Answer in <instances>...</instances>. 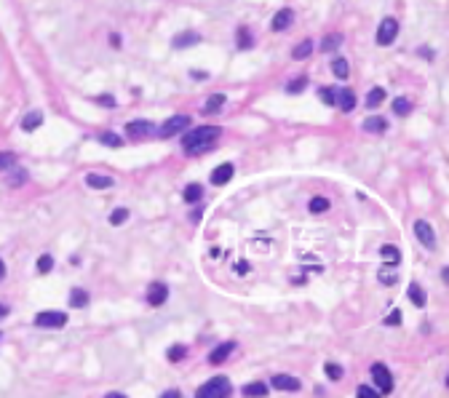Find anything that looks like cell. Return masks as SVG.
<instances>
[{
    "label": "cell",
    "instance_id": "1",
    "mask_svg": "<svg viewBox=\"0 0 449 398\" xmlns=\"http://www.w3.org/2000/svg\"><path fill=\"white\" fill-rule=\"evenodd\" d=\"M222 128L219 126H201V128H193L190 134L182 137V147L187 155H201L206 150L214 147V142L219 139Z\"/></svg>",
    "mask_w": 449,
    "mask_h": 398
},
{
    "label": "cell",
    "instance_id": "2",
    "mask_svg": "<svg viewBox=\"0 0 449 398\" xmlns=\"http://www.w3.org/2000/svg\"><path fill=\"white\" fill-rule=\"evenodd\" d=\"M233 393V385L228 377H214V380H209L206 385L198 387V398H228Z\"/></svg>",
    "mask_w": 449,
    "mask_h": 398
},
{
    "label": "cell",
    "instance_id": "3",
    "mask_svg": "<svg viewBox=\"0 0 449 398\" xmlns=\"http://www.w3.org/2000/svg\"><path fill=\"white\" fill-rule=\"evenodd\" d=\"M35 326L37 329H64L67 326V313L62 310H43L35 316Z\"/></svg>",
    "mask_w": 449,
    "mask_h": 398
},
{
    "label": "cell",
    "instance_id": "4",
    "mask_svg": "<svg viewBox=\"0 0 449 398\" xmlns=\"http://www.w3.org/2000/svg\"><path fill=\"white\" fill-rule=\"evenodd\" d=\"M369 374H372V380H374V387H377V393L380 395H388L393 390V374H390V369L385 364H374L369 369Z\"/></svg>",
    "mask_w": 449,
    "mask_h": 398
},
{
    "label": "cell",
    "instance_id": "5",
    "mask_svg": "<svg viewBox=\"0 0 449 398\" xmlns=\"http://www.w3.org/2000/svg\"><path fill=\"white\" fill-rule=\"evenodd\" d=\"M185 128H190V115H171L161 128H158V137H161V139H168V137L182 134Z\"/></svg>",
    "mask_w": 449,
    "mask_h": 398
},
{
    "label": "cell",
    "instance_id": "6",
    "mask_svg": "<svg viewBox=\"0 0 449 398\" xmlns=\"http://www.w3.org/2000/svg\"><path fill=\"white\" fill-rule=\"evenodd\" d=\"M396 35H398V22L393 16H385L380 22V27H377V43L380 46H390L393 40H396Z\"/></svg>",
    "mask_w": 449,
    "mask_h": 398
},
{
    "label": "cell",
    "instance_id": "7",
    "mask_svg": "<svg viewBox=\"0 0 449 398\" xmlns=\"http://www.w3.org/2000/svg\"><path fill=\"white\" fill-rule=\"evenodd\" d=\"M415 235H417V241L425 246V249H436V233H433V227H430L425 219H417L415 222Z\"/></svg>",
    "mask_w": 449,
    "mask_h": 398
},
{
    "label": "cell",
    "instance_id": "8",
    "mask_svg": "<svg viewBox=\"0 0 449 398\" xmlns=\"http://www.w3.org/2000/svg\"><path fill=\"white\" fill-rule=\"evenodd\" d=\"M166 299H168V286L166 283H158V281L150 283L147 286V305L150 307H161Z\"/></svg>",
    "mask_w": 449,
    "mask_h": 398
},
{
    "label": "cell",
    "instance_id": "9",
    "mask_svg": "<svg viewBox=\"0 0 449 398\" xmlns=\"http://www.w3.org/2000/svg\"><path fill=\"white\" fill-rule=\"evenodd\" d=\"M294 22V11L292 8H281V11L273 16V22H270V30L273 32H284V30H289V24Z\"/></svg>",
    "mask_w": 449,
    "mask_h": 398
},
{
    "label": "cell",
    "instance_id": "10",
    "mask_svg": "<svg viewBox=\"0 0 449 398\" xmlns=\"http://www.w3.org/2000/svg\"><path fill=\"white\" fill-rule=\"evenodd\" d=\"M236 347H238L236 342H224V345H217V347H214L211 353H209V364H211V366H219V364H224V361H228V358H230V353H233V350H236Z\"/></svg>",
    "mask_w": 449,
    "mask_h": 398
},
{
    "label": "cell",
    "instance_id": "11",
    "mask_svg": "<svg viewBox=\"0 0 449 398\" xmlns=\"http://www.w3.org/2000/svg\"><path fill=\"white\" fill-rule=\"evenodd\" d=\"M377 281L382 283V286H396V281H398V264L385 262L380 268V273H377Z\"/></svg>",
    "mask_w": 449,
    "mask_h": 398
},
{
    "label": "cell",
    "instance_id": "12",
    "mask_svg": "<svg viewBox=\"0 0 449 398\" xmlns=\"http://www.w3.org/2000/svg\"><path fill=\"white\" fill-rule=\"evenodd\" d=\"M270 385H273L276 390H299V387H302V382H299L297 377H289V374H276L273 380H270Z\"/></svg>",
    "mask_w": 449,
    "mask_h": 398
},
{
    "label": "cell",
    "instance_id": "13",
    "mask_svg": "<svg viewBox=\"0 0 449 398\" xmlns=\"http://www.w3.org/2000/svg\"><path fill=\"white\" fill-rule=\"evenodd\" d=\"M155 131V126L150 120H131L126 126V134L128 137H150Z\"/></svg>",
    "mask_w": 449,
    "mask_h": 398
},
{
    "label": "cell",
    "instance_id": "14",
    "mask_svg": "<svg viewBox=\"0 0 449 398\" xmlns=\"http://www.w3.org/2000/svg\"><path fill=\"white\" fill-rule=\"evenodd\" d=\"M233 171H236V168H233V163H222V166H217V168L211 171V182L217 185V187L228 185L230 179H233Z\"/></svg>",
    "mask_w": 449,
    "mask_h": 398
},
{
    "label": "cell",
    "instance_id": "15",
    "mask_svg": "<svg viewBox=\"0 0 449 398\" xmlns=\"http://www.w3.org/2000/svg\"><path fill=\"white\" fill-rule=\"evenodd\" d=\"M195 43H201V32H195V30H187V32H179L171 40L174 49H187V46H195Z\"/></svg>",
    "mask_w": 449,
    "mask_h": 398
},
{
    "label": "cell",
    "instance_id": "16",
    "mask_svg": "<svg viewBox=\"0 0 449 398\" xmlns=\"http://www.w3.org/2000/svg\"><path fill=\"white\" fill-rule=\"evenodd\" d=\"M337 107H340L342 112H350L355 107V94L350 89H337Z\"/></svg>",
    "mask_w": 449,
    "mask_h": 398
},
{
    "label": "cell",
    "instance_id": "17",
    "mask_svg": "<svg viewBox=\"0 0 449 398\" xmlns=\"http://www.w3.org/2000/svg\"><path fill=\"white\" fill-rule=\"evenodd\" d=\"M86 185L94 187V190H107V187L115 185V179H112V176H102V174H88L86 176Z\"/></svg>",
    "mask_w": 449,
    "mask_h": 398
},
{
    "label": "cell",
    "instance_id": "18",
    "mask_svg": "<svg viewBox=\"0 0 449 398\" xmlns=\"http://www.w3.org/2000/svg\"><path fill=\"white\" fill-rule=\"evenodd\" d=\"M182 201H187V203H201V201H203V187H201L198 182L187 185L185 193H182Z\"/></svg>",
    "mask_w": 449,
    "mask_h": 398
},
{
    "label": "cell",
    "instance_id": "19",
    "mask_svg": "<svg viewBox=\"0 0 449 398\" xmlns=\"http://www.w3.org/2000/svg\"><path fill=\"white\" fill-rule=\"evenodd\" d=\"M70 307H88V291L86 289H72L70 291Z\"/></svg>",
    "mask_w": 449,
    "mask_h": 398
},
{
    "label": "cell",
    "instance_id": "20",
    "mask_svg": "<svg viewBox=\"0 0 449 398\" xmlns=\"http://www.w3.org/2000/svg\"><path fill=\"white\" fill-rule=\"evenodd\" d=\"M310 54H313V40H302V43H297V46H294V51H292L294 62H302V59H307Z\"/></svg>",
    "mask_w": 449,
    "mask_h": 398
},
{
    "label": "cell",
    "instance_id": "21",
    "mask_svg": "<svg viewBox=\"0 0 449 398\" xmlns=\"http://www.w3.org/2000/svg\"><path fill=\"white\" fill-rule=\"evenodd\" d=\"M409 299L415 302L417 307H425L428 297H425V291H423V286H420V283H409Z\"/></svg>",
    "mask_w": 449,
    "mask_h": 398
},
{
    "label": "cell",
    "instance_id": "22",
    "mask_svg": "<svg viewBox=\"0 0 449 398\" xmlns=\"http://www.w3.org/2000/svg\"><path fill=\"white\" fill-rule=\"evenodd\" d=\"M254 46V35L249 32V27H238V51H249Z\"/></svg>",
    "mask_w": 449,
    "mask_h": 398
},
{
    "label": "cell",
    "instance_id": "23",
    "mask_svg": "<svg viewBox=\"0 0 449 398\" xmlns=\"http://www.w3.org/2000/svg\"><path fill=\"white\" fill-rule=\"evenodd\" d=\"M329 206H332V201H329V198H324V195H316V198H310V203H307L310 214H324Z\"/></svg>",
    "mask_w": 449,
    "mask_h": 398
},
{
    "label": "cell",
    "instance_id": "24",
    "mask_svg": "<svg viewBox=\"0 0 449 398\" xmlns=\"http://www.w3.org/2000/svg\"><path fill=\"white\" fill-rule=\"evenodd\" d=\"M40 123H43V112H37V110H35V112H27V115H24L22 128H24V131H35L37 126H40Z\"/></svg>",
    "mask_w": 449,
    "mask_h": 398
},
{
    "label": "cell",
    "instance_id": "25",
    "mask_svg": "<svg viewBox=\"0 0 449 398\" xmlns=\"http://www.w3.org/2000/svg\"><path fill=\"white\" fill-rule=\"evenodd\" d=\"M243 395H249V398L267 395V385L265 382H249V385H243Z\"/></svg>",
    "mask_w": 449,
    "mask_h": 398
},
{
    "label": "cell",
    "instance_id": "26",
    "mask_svg": "<svg viewBox=\"0 0 449 398\" xmlns=\"http://www.w3.org/2000/svg\"><path fill=\"white\" fill-rule=\"evenodd\" d=\"M364 131H369V134H382V131H388V123L382 118H369V120H364Z\"/></svg>",
    "mask_w": 449,
    "mask_h": 398
},
{
    "label": "cell",
    "instance_id": "27",
    "mask_svg": "<svg viewBox=\"0 0 449 398\" xmlns=\"http://www.w3.org/2000/svg\"><path fill=\"white\" fill-rule=\"evenodd\" d=\"M340 43H342V35L340 32L326 35L324 40H321V51H334V49H340Z\"/></svg>",
    "mask_w": 449,
    "mask_h": 398
},
{
    "label": "cell",
    "instance_id": "28",
    "mask_svg": "<svg viewBox=\"0 0 449 398\" xmlns=\"http://www.w3.org/2000/svg\"><path fill=\"white\" fill-rule=\"evenodd\" d=\"M332 72L337 75V78H348L350 75V64H348V59H334V64H332Z\"/></svg>",
    "mask_w": 449,
    "mask_h": 398
},
{
    "label": "cell",
    "instance_id": "29",
    "mask_svg": "<svg viewBox=\"0 0 449 398\" xmlns=\"http://www.w3.org/2000/svg\"><path fill=\"white\" fill-rule=\"evenodd\" d=\"M380 254H382V259H385V262H393V264L401 262V251L396 249V246H382Z\"/></svg>",
    "mask_w": 449,
    "mask_h": 398
},
{
    "label": "cell",
    "instance_id": "30",
    "mask_svg": "<svg viewBox=\"0 0 449 398\" xmlns=\"http://www.w3.org/2000/svg\"><path fill=\"white\" fill-rule=\"evenodd\" d=\"M382 102H385V91H382V89H372L369 97H367V107H369V110H372V107H380Z\"/></svg>",
    "mask_w": 449,
    "mask_h": 398
},
{
    "label": "cell",
    "instance_id": "31",
    "mask_svg": "<svg viewBox=\"0 0 449 398\" xmlns=\"http://www.w3.org/2000/svg\"><path fill=\"white\" fill-rule=\"evenodd\" d=\"M412 112V102L404 99V97H398L396 102H393V115H409Z\"/></svg>",
    "mask_w": 449,
    "mask_h": 398
},
{
    "label": "cell",
    "instance_id": "32",
    "mask_svg": "<svg viewBox=\"0 0 449 398\" xmlns=\"http://www.w3.org/2000/svg\"><path fill=\"white\" fill-rule=\"evenodd\" d=\"M185 356H187V347H185V345H171V347H168V353H166V358H168L171 364L182 361Z\"/></svg>",
    "mask_w": 449,
    "mask_h": 398
},
{
    "label": "cell",
    "instance_id": "33",
    "mask_svg": "<svg viewBox=\"0 0 449 398\" xmlns=\"http://www.w3.org/2000/svg\"><path fill=\"white\" fill-rule=\"evenodd\" d=\"M222 104H224V94H211L209 102L203 104V110H206V112H217Z\"/></svg>",
    "mask_w": 449,
    "mask_h": 398
},
{
    "label": "cell",
    "instance_id": "34",
    "mask_svg": "<svg viewBox=\"0 0 449 398\" xmlns=\"http://www.w3.org/2000/svg\"><path fill=\"white\" fill-rule=\"evenodd\" d=\"M97 139L102 142V145H107V147H120L123 145V139H120L118 134H112V131H105V134H99Z\"/></svg>",
    "mask_w": 449,
    "mask_h": 398
},
{
    "label": "cell",
    "instance_id": "35",
    "mask_svg": "<svg viewBox=\"0 0 449 398\" xmlns=\"http://www.w3.org/2000/svg\"><path fill=\"white\" fill-rule=\"evenodd\" d=\"M324 372H326V377H329V380H342V366L340 364H326L324 366Z\"/></svg>",
    "mask_w": 449,
    "mask_h": 398
},
{
    "label": "cell",
    "instance_id": "36",
    "mask_svg": "<svg viewBox=\"0 0 449 398\" xmlns=\"http://www.w3.org/2000/svg\"><path fill=\"white\" fill-rule=\"evenodd\" d=\"M126 219H128V211H126V208H115V211L110 214V225H115V227L123 225Z\"/></svg>",
    "mask_w": 449,
    "mask_h": 398
},
{
    "label": "cell",
    "instance_id": "37",
    "mask_svg": "<svg viewBox=\"0 0 449 398\" xmlns=\"http://www.w3.org/2000/svg\"><path fill=\"white\" fill-rule=\"evenodd\" d=\"M305 86H307V78L302 75V78H297V80H292V83H289V86H286V94H299V91H302Z\"/></svg>",
    "mask_w": 449,
    "mask_h": 398
},
{
    "label": "cell",
    "instance_id": "38",
    "mask_svg": "<svg viewBox=\"0 0 449 398\" xmlns=\"http://www.w3.org/2000/svg\"><path fill=\"white\" fill-rule=\"evenodd\" d=\"M51 268H54V257H51V254H43V257L37 259V270H40V273H49Z\"/></svg>",
    "mask_w": 449,
    "mask_h": 398
},
{
    "label": "cell",
    "instance_id": "39",
    "mask_svg": "<svg viewBox=\"0 0 449 398\" xmlns=\"http://www.w3.org/2000/svg\"><path fill=\"white\" fill-rule=\"evenodd\" d=\"M318 94H321V102L324 104H334L337 102V89H321Z\"/></svg>",
    "mask_w": 449,
    "mask_h": 398
},
{
    "label": "cell",
    "instance_id": "40",
    "mask_svg": "<svg viewBox=\"0 0 449 398\" xmlns=\"http://www.w3.org/2000/svg\"><path fill=\"white\" fill-rule=\"evenodd\" d=\"M24 179H27V171H24V168H16V171H14V176L8 179V185L19 187V185H24Z\"/></svg>",
    "mask_w": 449,
    "mask_h": 398
},
{
    "label": "cell",
    "instance_id": "41",
    "mask_svg": "<svg viewBox=\"0 0 449 398\" xmlns=\"http://www.w3.org/2000/svg\"><path fill=\"white\" fill-rule=\"evenodd\" d=\"M14 160H16L14 153H0V171H3V168H11Z\"/></svg>",
    "mask_w": 449,
    "mask_h": 398
},
{
    "label": "cell",
    "instance_id": "42",
    "mask_svg": "<svg viewBox=\"0 0 449 398\" xmlns=\"http://www.w3.org/2000/svg\"><path fill=\"white\" fill-rule=\"evenodd\" d=\"M94 102L102 104V107H115V97H110V94H102V97H97Z\"/></svg>",
    "mask_w": 449,
    "mask_h": 398
},
{
    "label": "cell",
    "instance_id": "43",
    "mask_svg": "<svg viewBox=\"0 0 449 398\" xmlns=\"http://www.w3.org/2000/svg\"><path fill=\"white\" fill-rule=\"evenodd\" d=\"M355 395H361V398H372V395H380V393H377V387L361 385V387H358V393H355Z\"/></svg>",
    "mask_w": 449,
    "mask_h": 398
},
{
    "label": "cell",
    "instance_id": "44",
    "mask_svg": "<svg viewBox=\"0 0 449 398\" xmlns=\"http://www.w3.org/2000/svg\"><path fill=\"white\" fill-rule=\"evenodd\" d=\"M398 324H401V310H393L385 318V326H398Z\"/></svg>",
    "mask_w": 449,
    "mask_h": 398
},
{
    "label": "cell",
    "instance_id": "45",
    "mask_svg": "<svg viewBox=\"0 0 449 398\" xmlns=\"http://www.w3.org/2000/svg\"><path fill=\"white\" fill-rule=\"evenodd\" d=\"M201 216H203V206H198V208H195V211L190 214V219H193V222H198Z\"/></svg>",
    "mask_w": 449,
    "mask_h": 398
},
{
    "label": "cell",
    "instance_id": "46",
    "mask_svg": "<svg viewBox=\"0 0 449 398\" xmlns=\"http://www.w3.org/2000/svg\"><path fill=\"white\" fill-rule=\"evenodd\" d=\"M251 268H249V262H238V268H236V273H249Z\"/></svg>",
    "mask_w": 449,
    "mask_h": 398
},
{
    "label": "cell",
    "instance_id": "47",
    "mask_svg": "<svg viewBox=\"0 0 449 398\" xmlns=\"http://www.w3.org/2000/svg\"><path fill=\"white\" fill-rule=\"evenodd\" d=\"M193 78H195V80H201V78L206 80V78H209V72H201V70H193Z\"/></svg>",
    "mask_w": 449,
    "mask_h": 398
},
{
    "label": "cell",
    "instance_id": "48",
    "mask_svg": "<svg viewBox=\"0 0 449 398\" xmlns=\"http://www.w3.org/2000/svg\"><path fill=\"white\" fill-rule=\"evenodd\" d=\"M163 398H179V390H166Z\"/></svg>",
    "mask_w": 449,
    "mask_h": 398
},
{
    "label": "cell",
    "instance_id": "49",
    "mask_svg": "<svg viewBox=\"0 0 449 398\" xmlns=\"http://www.w3.org/2000/svg\"><path fill=\"white\" fill-rule=\"evenodd\" d=\"M6 316H8V307H6V305H3V302H0V321H3V318H6Z\"/></svg>",
    "mask_w": 449,
    "mask_h": 398
},
{
    "label": "cell",
    "instance_id": "50",
    "mask_svg": "<svg viewBox=\"0 0 449 398\" xmlns=\"http://www.w3.org/2000/svg\"><path fill=\"white\" fill-rule=\"evenodd\" d=\"M3 278H6V262L0 259V281H3Z\"/></svg>",
    "mask_w": 449,
    "mask_h": 398
}]
</instances>
